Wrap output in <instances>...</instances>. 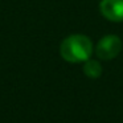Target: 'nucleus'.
Masks as SVG:
<instances>
[{"instance_id":"1","label":"nucleus","mask_w":123,"mask_h":123,"mask_svg":"<svg viewBox=\"0 0 123 123\" xmlns=\"http://www.w3.org/2000/svg\"><path fill=\"white\" fill-rule=\"evenodd\" d=\"M93 53V43L85 35H70L60 45V54L68 62H85Z\"/></svg>"},{"instance_id":"2","label":"nucleus","mask_w":123,"mask_h":123,"mask_svg":"<svg viewBox=\"0 0 123 123\" xmlns=\"http://www.w3.org/2000/svg\"><path fill=\"white\" fill-rule=\"evenodd\" d=\"M122 40L118 36L107 35L98 41L95 46V54L98 56V58L109 61V60H112L119 56V53L122 52Z\"/></svg>"},{"instance_id":"3","label":"nucleus","mask_w":123,"mask_h":123,"mask_svg":"<svg viewBox=\"0 0 123 123\" xmlns=\"http://www.w3.org/2000/svg\"><path fill=\"white\" fill-rule=\"evenodd\" d=\"M99 11L110 21L122 23L123 21V0H101Z\"/></svg>"},{"instance_id":"4","label":"nucleus","mask_w":123,"mask_h":123,"mask_svg":"<svg viewBox=\"0 0 123 123\" xmlns=\"http://www.w3.org/2000/svg\"><path fill=\"white\" fill-rule=\"evenodd\" d=\"M83 73L89 78H98L102 74V65L97 60H90L85 61L83 64Z\"/></svg>"}]
</instances>
